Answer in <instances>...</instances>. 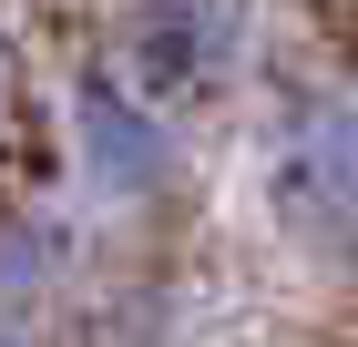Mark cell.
<instances>
[{
  "mask_svg": "<svg viewBox=\"0 0 358 347\" xmlns=\"http://www.w3.org/2000/svg\"><path fill=\"white\" fill-rule=\"evenodd\" d=\"M266 184H276V214H287L297 245L358 256V92H307L276 123Z\"/></svg>",
  "mask_w": 358,
  "mask_h": 347,
  "instance_id": "1",
  "label": "cell"
},
{
  "mask_svg": "<svg viewBox=\"0 0 358 347\" xmlns=\"http://www.w3.org/2000/svg\"><path fill=\"white\" fill-rule=\"evenodd\" d=\"M72 163L103 205H154L174 184V112L134 92L123 72H83L72 82Z\"/></svg>",
  "mask_w": 358,
  "mask_h": 347,
  "instance_id": "3",
  "label": "cell"
},
{
  "mask_svg": "<svg viewBox=\"0 0 358 347\" xmlns=\"http://www.w3.org/2000/svg\"><path fill=\"white\" fill-rule=\"evenodd\" d=\"M0 347H41V337H31V327H0Z\"/></svg>",
  "mask_w": 358,
  "mask_h": 347,
  "instance_id": "5",
  "label": "cell"
},
{
  "mask_svg": "<svg viewBox=\"0 0 358 347\" xmlns=\"http://www.w3.org/2000/svg\"><path fill=\"white\" fill-rule=\"evenodd\" d=\"M123 82L154 103H205L246 61V0H123L113 10Z\"/></svg>",
  "mask_w": 358,
  "mask_h": 347,
  "instance_id": "2",
  "label": "cell"
},
{
  "mask_svg": "<svg viewBox=\"0 0 358 347\" xmlns=\"http://www.w3.org/2000/svg\"><path fill=\"white\" fill-rule=\"evenodd\" d=\"M10 103H21V61H10V41H0V133H10Z\"/></svg>",
  "mask_w": 358,
  "mask_h": 347,
  "instance_id": "4",
  "label": "cell"
}]
</instances>
